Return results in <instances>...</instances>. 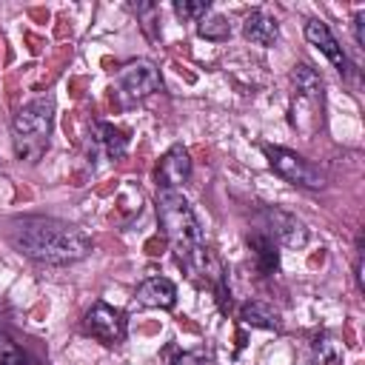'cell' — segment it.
<instances>
[{
  "mask_svg": "<svg viewBox=\"0 0 365 365\" xmlns=\"http://www.w3.org/2000/svg\"><path fill=\"white\" fill-rule=\"evenodd\" d=\"M11 242L26 257L46 265H71L91 254V237L54 217H23L11 222Z\"/></svg>",
  "mask_w": 365,
  "mask_h": 365,
  "instance_id": "cell-1",
  "label": "cell"
},
{
  "mask_svg": "<svg viewBox=\"0 0 365 365\" xmlns=\"http://www.w3.org/2000/svg\"><path fill=\"white\" fill-rule=\"evenodd\" d=\"M157 214H160L163 231L171 240L180 262H185L191 271H202L208 248L202 245V228H200V220H197L194 208L188 205V200L180 191L157 188Z\"/></svg>",
  "mask_w": 365,
  "mask_h": 365,
  "instance_id": "cell-2",
  "label": "cell"
},
{
  "mask_svg": "<svg viewBox=\"0 0 365 365\" xmlns=\"http://www.w3.org/2000/svg\"><path fill=\"white\" fill-rule=\"evenodd\" d=\"M51 123H54V97L51 94H43V97L26 103L11 123L14 154L26 163H37L43 157V151L48 148Z\"/></svg>",
  "mask_w": 365,
  "mask_h": 365,
  "instance_id": "cell-3",
  "label": "cell"
},
{
  "mask_svg": "<svg viewBox=\"0 0 365 365\" xmlns=\"http://www.w3.org/2000/svg\"><path fill=\"white\" fill-rule=\"evenodd\" d=\"M262 154L268 157V165L288 182L294 185H302V188H322L325 185V174L308 163L305 157H299L297 151H288V148H279V145H262Z\"/></svg>",
  "mask_w": 365,
  "mask_h": 365,
  "instance_id": "cell-4",
  "label": "cell"
},
{
  "mask_svg": "<svg viewBox=\"0 0 365 365\" xmlns=\"http://www.w3.org/2000/svg\"><path fill=\"white\" fill-rule=\"evenodd\" d=\"M117 86L123 88L125 97L143 100V97L154 94V91L163 86V80H160V71H157L154 63H148V60H131V63H125V66L120 68Z\"/></svg>",
  "mask_w": 365,
  "mask_h": 365,
  "instance_id": "cell-5",
  "label": "cell"
},
{
  "mask_svg": "<svg viewBox=\"0 0 365 365\" xmlns=\"http://www.w3.org/2000/svg\"><path fill=\"white\" fill-rule=\"evenodd\" d=\"M86 331L106 345L123 342L125 339V317H123V311L111 308L108 302H94L86 314Z\"/></svg>",
  "mask_w": 365,
  "mask_h": 365,
  "instance_id": "cell-6",
  "label": "cell"
},
{
  "mask_svg": "<svg viewBox=\"0 0 365 365\" xmlns=\"http://www.w3.org/2000/svg\"><path fill=\"white\" fill-rule=\"evenodd\" d=\"M262 217L268 220V237L277 240L279 245H285V248H302L308 242V228L294 214H288L282 208H265Z\"/></svg>",
  "mask_w": 365,
  "mask_h": 365,
  "instance_id": "cell-7",
  "label": "cell"
},
{
  "mask_svg": "<svg viewBox=\"0 0 365 365\" xmlns=\"http://www.w3.org/2000/svg\"><path fill=\"white\" fill-rule=\"evenodd\" d=\"M191 180V157L182 145H171L157 168V185L168 188V191H180L185 182Z\"/></svg>",
  "mask_w": 365,
  "mask_h": 365,
  "instance_id": "cell-8",
  "label": "cell"
},
{
  "mask_svg": "<svg viewBox=\"0 0 365 365\" xmlns=\"http://www.w3.org/2000/svg\"><path fill=\"white\" fill-rule=\"evenodd\" d=\"M305 37H308V43H311L336 71H348V57H345L342 46L336 43V37L331 34V29H328L322 20H308V23H305Z\"/></svg>",
  "mask_w": 365,
  "mask_h": 365,
  "instance_id": "cell-9",
  "label": "cell"
},
{
  "mask_svg": "<svg viewBox=\"0 0 365 365\" xmlns=\"http://www.w3.org/2000/svg\"><path fill=\"white\" fill-rule=\"evenodd\" d=\"M137 302L145 308H174L177 305V285L165 277H148L137 288Z\"/></svg>",
  "mask_w": 365,
  "mask_h": 365,
  "instance_id": "cell-10",
  "label": "cell"
},
{
  "mask_svg": "<svg viewBox=\"0 0 365 365\" xmlns=\"http://www.w3.org/2000/svg\"><path fill=\"white\" fill-rule=\"evenodd\" d=\"M242 34H245L251 43L268 48V46H274V43L279 40V26H277V20H274L268 11L257 9V11H251V14L245 17V23H242Z\"/></svg>",
  "mask_w": 365,
  "mask_h": 365,
  "instance_id": "cell-11",
  "label": "cell"
},
{
  "mask_svg": "<svg viewBox=\"0 0 365 365\" xmlns=\"http://www.w3.org/2000/svg\"><path fill=\"white\" fill-rule=\"evenodd\" d=\"M248 242H251V251H254V257H257L259 274H274V271L279 268V254H277L274 240H271L268 234H251Z\"/></svg>",
  "mask_w": 365,
  "mask_h": 365,
  "instance_id": "cell-12",
  "label": "cell"
},
{
  "mask_svg": "<svg viewBox=\"0 0 365 365\" xmlns=\"http://www.w3.org/2000/svg\"><path fill=\"white\" fill-rule=\"evenodd\" d=\"M94 140L106 148L108 157H123V154H125V145H128L125 134H123L120 128L108 125V123H97V125H94Z\"/></svg>",
  "mask_w": 365,
  "mask_h": 365,
  "instance_id": "cell-13",
  "label": "cell"
},
{
  "mask_svg": "<svg viewBox=\"0 0 365 365\" xmlns=\"http://www.w3.org/2000/svg\"><path fill=\"white\" fill-rule=\"evenodd\" d=\"M291 80H294V86H297V91H299L302 97H322V80H319L305 63H299V66L294 68Z\"/></svg>",
  "mask_w": 365,
  "mask_h": 365,
  "instance_id": "cell-14",
  "label": "cell"
},
{
  "mask_svg": "<svg viewBox=\"0 0 365 365\" xmlns=\"http://www.w3.org/2000/svg\"><path fill=\"white\" fill-rule=\"evenodd\" d=\"M240 317L245 325H254V328H277V314L262 302H248L240 311Z\"/></svg>",
  "mask_w": 365,
  "mask_h": 365,
  "instance_id": "cell-15",
  "label": "cell"
},
{
  "mask_svg": "<svg viewBox=\"0 0 365 365\" xmlns=\"http://www.w3.org/2000/svg\"><path fill=\"white\" fill-rule=\"evenodd\" d=\"M197 34L205 37V40H222L231 34V26L222 14H205L200 23H197Z\"/></svg>",
  "mask_w": 365,
  "mask_h": 365,
  "instance_id": "cell-16",
  "label": "cell"
},
{
  "mask_svg": "<svg viewBox=\"0 0 365 365\" xmlns=\"http://www.w3.org/2000/svg\"><path fill=\"white\" fill-rule=\"evenodd\" d=\"M0 365H37L17 342H11L3 331H0Z\"/></svg>",
  "mask_w": 365,
  "mask_h": 365,
  "instance_id": "cell-17",
  "label": "cell"
},
{
  "mask_svg": "<svg viewBox=\"0 0 365 365\" xmlns=\"http://www.w3.org/2000/svg\"><path fill=\"white\" fill-rule=\"evenodd\" d=\"M174 11L182 17V20H202L208 11H211V3L208 0H177L174 3Z\"/></svg>",
  "mask_w": 365,
  "mask_h": 365,
  "instance_id": "cell-18",
  "label": "cell"
},
{
  "mask_svg": "<svg viewBox=\"0 0 365 365\" xmlns=\"http://www.w3.org/2000/svg\"><path fill=\"white\" fill-rule=\"evenodd\" d=\"M317 356H319L322 362H336V356H339V345H336L328 334H322V336H317Z\"/></svg>",
  "mask_w": 365,
  "mask_h": 365,
  "instance_id": "cell-19",
  "label": "cell"
},
{
  "mask_svg": "<svg viewBox=\"0 0 365 365\" xmlns=\"http://www.w3.org/2000/svg\"><path fill=\"white\" fill-rule=\"evenodd\" d=\"M354 34H356V43L365 46V11H359L354 17Z\"/></svg>",
  "mask_w": 365,
  "mask_h": 365,
  "instance_id": "cell-20",
  "label": "cell"
}]
</instances>
